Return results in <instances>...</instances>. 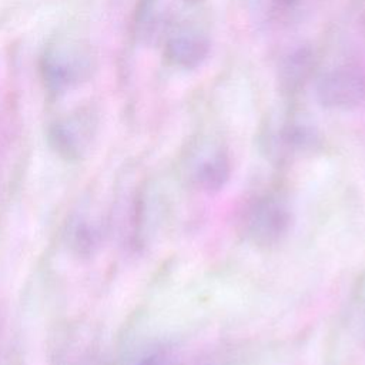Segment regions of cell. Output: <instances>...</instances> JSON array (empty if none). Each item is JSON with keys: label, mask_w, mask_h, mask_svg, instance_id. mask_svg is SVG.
Instances as JSON below:
<instances>
[{"label": "cell", "mask_w": 365, "mask_h": 365, "mask_svg": "<svg viewBox=\"0 0 365 365\" xmlns=\"http://www.w3.org/2000/svg\"><path fill=\"white\" fill-rule=\"evenodd\" d=\"M318 103L329 110L348 111L365 101V76L354 66H338L324 71L315 83Z\"/></svg>", "instance_id": "obj_1"}, {"label": "cell", "mask_w": 365, "mask_h": 365, "mask_svg": "<svg viewBox=\"0 0 365 365\" xmlns=\"http://www.w3.org/2000/svg\"><path fill=\"white\" fill-rule=\"evenodd\" d=\"M289 222L288 208L274 194L257 197L245 210L242 224L245 235L255 244H271L285 232Z\"/></svg>", "instance_id": "obj_2"}, {"label": "cell", "mask_w": 365, "mask_h": 365, "mask_svg": "<svg viewBox=\"0 0 365 365\" xmlns=\"http://www.w3.org/2000/svg\"><path fill=\"white\" fill-rule=\"evenodd\" d=\"M187 171L190 180L201 190H218L230 175L228 154L221 144L204 141L190 154Z\"/></svg>", "instance_id": "obj_3"}, {"label": "cell", "mask_w": 365, "mask_h": 365, "mask_svg": "<svg viewBox=\"0 0 365 365\" xmlns=\"http://www.w3.org/2000/svg\"><path fill=\"white\" fill-rule=\"evenodd\" d=\"M210 51L207 36L195 27H178L165 37L164 57L178 68L191 70L202 64Z\"/></svg>", "instance_id": "obj_4"}, {"label": "cell", "mask_w": 365, "mask_h": 365, "mask_svg": "<svg viewBox=\"0 0 365 365\" xmlns=\"http://www.w3.org/2000/svg\"><path fill=\"white\" fill-rule=\"evenodd\" d=\"M86 70L81 54L70 48H54L44 57V78L48 88L54 91L70 88L78 83Z\"/></svg>", "instance_id": "obj_5"}, {"label": "cell", "mask_w": 365, "mask_h": 365, "mask_svg": "<svg viewBox=\"0 0 365 365\" xmlns=\"http://www.w3.org/2000/svg\"><path fill=\"white\" fill-rule=\"evenodd\" d=\"M91 140V121L74 115L57 121L50 130V141L56 151L67 158H78Z\"/></svg>", "instance_id": "obj_6"}, {"label": "cell", "mask_w": 365, "mask_h": 365, "mask_svg": "<svg viewBox=\"0 0 365 365\" xmlns=\"http://www.w3.org/2000/svg\"><path fill=\"white\" fill-rule=\"evenodd\" d=\"M254 11L267 24L284 26L298 20L307 0H252Z\"/></svg>", "instance_id": "obj_7"}, {"label": "cell", "mask_w": 365, "mask_h": 365, "mask_svg": "<svg viewBox=\"0 0 365 365\" xmlns=\"http://www.w3.org/2000/svg\"><path fill=\"white\" fill-rule=\"evenodd\" d=\"M312 67V54L307 50L292 53L281 67V80L288 90L297 88L309 76Z\"/></svg>", "instance_id": "obj_8"}, {"label": "cell", "mask_w": 365, "mask_h": 365, "mask_svg": "<svg viewBox=\"0 0 365 365\" xmlns=\"http://www.w3.org/2000/svg\"><path fill=\"white\" fill-rule=\"evenodd\" d=\"M349 319L352 321V327L359 329L361 338L365 339V278L358 282V288L354 295L351 315Z\"/></svg>", "instance_id": "obj_9"}, {"label": "cell", "mask_w": 365, "mask_h": 365, "mask_svg": "<svg viewBox=\"0 0 365 365\" xmlns=\"http://www.w3.org/2000/svg\"><path fill=\"white\" fill-rule=\"evenodd\" d=\"M135 365H190V364H182L177 361V358H174L173 355L167 354L165 351L158 349L140 358L135 362ZM195 365H201V364H195Z\"/></svg>", "instance_id": "obj_10"}]
</instances>
